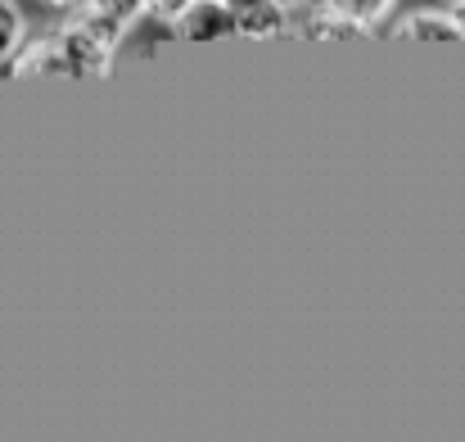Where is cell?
<instances>
[{
  "mask_svg": "<svg viewBox=\"0 0 465 442\" xmlns=\"http://www.w3.org/2000/svg\"><path fill=\"white\" fill-rule=\"evenodd\" d=\"M393 36H411V41H465L461 9H452V5L411 9V14H402L393 23Z\"/></svg>",
  "mask_w": 465,
  "mask_h": 442,
  "instance_id": "obj_4",
  "label": "cell"
},
{
  "mask_svg": "<svg viewBox=\"0 0 465 442\" xmlns=\"http://www.w3.org/2000/svg\"><path fill=\"white\" fill-rule=\"evenodd\" d=\"M32 27L18 0H0V68H14V59L27 50Z\"/></svg>",
  "mask_w": 465,
  "mask_h": 442,
  "instance_id": "obj_6",
  "label": "cell"
},
{
  "mask_svg": "<svg viewBox=\"0 0 465 442\" xmlns=\"http://www.w3.org/2000/svg\"><path fill=\"white\" fill-rule=\"evenodd\" d=\"M77 5H82V9H77L82 18H91L100 32H109V36L123 45V36L145 18V5H150V0H77Z\"/></svg>",
  "mask_w": 465,
  "mask_h": 442,
  "instance_id": "obj_5",
  "label": "cell"
},
{
  "mask_svg": "<svg viewBox=\"0 0 465 442\" xmlns=\"http://www.w3.org/2000/svg\"><path fill=\"white\" fill-rule=\"evenodd\" d=\"M190 0H150L145 5V18H154V23H163V27H172V18L185 9Z\"/></svg>",
  "mask_w": 465,
  "mask_h": 442,
  "instance_id": "obj_7",
  "label": "cell"
},
{
  "mask_svg": "<svg viewBox=\"0 0 465 442\" xmlns=\"http://www.w3.org/2000/svg\"><path fill=\"white\" fill-rule=\"evenodd\" d=\"M398 0H321L316 18L308 23L312 36H361L380 32L393 18Z\"/></svg>",
  "mask_w": 465,
  "mask_h": 442,
  "instance_id": "obj_2",
  "label": "cell"
},
{
  "mask_svg": "<svg viewBox=\"0 0 465 442\" xmlns=\"http://www.w3.org/2000/svg\"><path fill=\"white\" fill-rule=\"evenodd\" d=\"M272 5H281L285 14H294V9H303V5H312V0H272Z\"/></svg>",
  "mask_w": 465,
  "mask_h": 442,
  "instance_id": "obj_9",
  "label": "cell"
},
{
  "mask_svg": "<svg viewBox=\"0 0 465 442\" xmlns=\"http://www.w3.org/2000/svg\"><path fill=\"white\" fill-rule=\"evenodd\" d=\"M45 5H54V9H68V5H77V0H45Z\"/></svg>",
  "mask_w": 465,
  "mask_h": 442,
  "instance_id": "obj_10",
  "label": "cell"
},
{
  "mask_svg": "<svg viewBox=\"0 0 465 442\" xmlns=\"http://www.w3.org/2000/svg\"><path fill=\"white\" fill-rule=\"evenodd\" d=\"M222 5H231V9H235V23H240V14H249V9H258L262 0H222Z\"/></svg>",
  "mask_w": 465,
  "mask_h": 442,
  "instance_id": "obj_8",
  "label": "cell"
},
{
  "mask_svg": "<svg viewBox=\"0 0 465 442\" xmlns=\"http://www.w3.org/2000/svg\"><path fill=\"white\" fill-rule=\"evenodd\" d=\"M461 23H465V5H461Z\"/></svg>",
  "mask_w": 465,
  "mask_h": 442,
  "instance_id": "obj_12",
  "label": "cell"
},
{
  "mask_svg": "<svg viewBox=\"0 0 465 442\" xmlns=\"http://www.w3.org/2000/svg\"><path fill=\"white\" fill-rule=\"evenodd\" d=\"M439 5H452V9H461L465 0H439Z\"/></svg>",
  "mask_w": 465,
  "mask_h": 442,
  "instance_id": "obj_11",
  "label": "cell"
},
{
  "mask_svg": "<svg viewBox=\"0 0 465 442\" xmlns=\"http://www.w3.org/2000/svg\"><path fill=\"white\" fill-rule=\"evenodd\" d=\"M114 54L118 41L100 32L91 18L73 14L27 41V50L14 59V77H104Z\"/></svg>",
  "mask_w": 465,
  "mask_h": 442,
  "instance_id": "obj_1",
  "label": "cell"
},
{
  "mask_svg": "<svg viewBox=\"0 0 465 442\" xmlns=\"http://www.w3.org/2000/svg\"><path fill=\"white\" fill-rule=\"evenodd\" d=\"M167 32L176 41H222V36H240V23H235V9L222 0H190L172 18Z\"/></svg>",
  "mask_w": 465,
  "mask_h": 442,
  "instance_id": "obj_3",
  "label": "cell"
}]
</instances>
